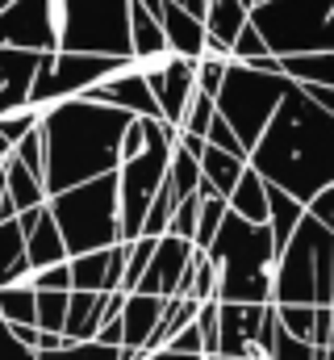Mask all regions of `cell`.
Masks as SVG:
<instances>
[{"label": "cell", "instance_id": "1", "mask_svg": "<svg viewBox=\"0 0 334 360\" xmlns=\"http://www.w3.org/2000/svg\"><path fill=\"white\" fill-rule=\"evenodd\" d=\"M250 168L272 188L314 205L326 188H334V117L297 89L250 151Z\"/></svg>", "mask_w": 334, "mask_h": 360}, {"label": "cell", "instance_id": "2", "mask_svg": "<svg viewBox=\"0 0 334 360\" xmlns=\"http://www.w3.org/2000/svg\"><path fill=\"white\" fill-rule=\"evenodd\" d=\"M138 117L113 105H96L88 96L63 101L46 109L42 139H46V188L51 201L80 184L121 172V143Z\"/></svg>", "mask_w": 334, "mask_h": 360}, {"label": "cell", "instance_id": "3", "mask_svg": "<svg viewBox=\"0 0 334 360\" xmlns=\"http://www.w3.org/2000/svg\"><path fill=\"white\" fill-rule=\"evenodd\" d=\"M209 260H213L218 281H222V302H230V306H272L276 264H280L272 226H250L247 218H239L230 210L222 235L209 248Z\"/></svg>", "mask_w": 334, "mask_h": 360}, {"label": "cell", "instance_id": "4", "mask_svg": "<svg viewBox=\"0 0 334 360\" xmlns=\"http://www.w3.org/2000/svg\"><path fill=\"white\" fill-rule=\"evenodd\" d=\"M51 214L67 239L72 260L126 243L121 239V180H117V172L80 184L72 193H59L51 201Z\"/></svg>", "mask_w": 334, "mask_h": 360}, {"label": "cell", "instance_id": "5", "mask_svg": "<svg viewBox=\"0 0 334 360\" xmlns=\"http://www.w3.org/2000/svg\"><path fill=\"white\" fill-rule=\"evenodd\" d=\"M250 25L276 59L334 51V0H263L250 8Z\"/></svg>", "mask_w": 334, "mask_h": 360}, {"label": "cell", "instance_id": "6", "mask_svg": "<svg viewBox=\"0 0 334 360\" xmlns=\"http://www.w3.org/2000/svg\"><path fill=\"white\" fill-rule=\"evenodd\" d=\"M63 51L134 59V0H59Z\"/></svg>", "mask_w": 334, "mask_h": 360}, {"label": "cell", "instance_id": "7", "mask_svg": "<svg viewBox=\"0 0 334 360\" xmlns=\"http://www.w3.org/2000/svg\"><path fill=\"white\" fill-rule=\"evenodd\" d=\"M301 89L297 80L288 76H272V72H259L247 63H234L230 76H226V89L218 96V113L234 126V134L243 139L247 155L259 147V139L267 134L272 117L280 113V105Z\"/></svg>", "mask_w": 334, "mask_h": 360}, {"label": "cell", "instance_id": "8", "mask_svg": "<svg viewBox=\"0 0 334 360\" xmlns=\"http://www.w3.org/2000/svg\"><path fill=\"white\" fill-rule=\"evenodd\" d=\"M334 231L318 218H305L293 243L280 252L276 264V293L272 306H318V281H322V243Z\"/></svg>", "mask_w": 334, "mask_h": 360}, {"label": "cell", "instance_id": "9", "mask_svg": "<svg viewBox=\"0 0 334 360\" xmlns=\"http://www.w3.org/2000/svg\"><path fill=\"white\" fill-rule=\"evenodd\" d=\"M171 151H175V143H151L147 155H138L134 164H121V172H117V180H121V239L126 243L142 239L147 214L171 176Z\"/></svg>", "mask_w": 334, "mask_h": 360}, {"label": "cell", "instance_id": "10", "mask_svg": "<svg viewBox=\"0 0 334 360\" xmlns=\"http://www.w3.org/2000/svg\"><path fill=\"white\" fill-rule=\"evenodd\" d=\"M0 46L59 55L63 51L59 0H13V4H0Z\"/></svg>", "mask_w": 334, "mask_h": 360}, {"label": "cell", "instance_id": "11", "mask_svg": "<svg viewBox=\"0 0 334 360\" xmlns=\"http://www.w3.org/2000/svg\"><path fill=\"white\" fill-rule=\"evenodd\" d=\"M196 243H188V239H175V235H163L159 239V252H155V260H151V269L142 276V285H138V293H147V297H188L192 293V269H196Z\"/></svg>", "mask_w": 334, "mask_h": 360}, {"label": "cell", "instance_id": "12", "mask_svg": "<svg viewBox=\"0 0 334 360\" xmlns=\"http://www.w3.org/2000/svg\"><path fill=\"white\" fill-rule=\"evenodd\" d=\"M88 101H96V105H113V109H126V113H134V117H163L155 92H151V84L142 80V72L134 68V59H126L105 84H96V89L88 92Z\"/></svg>", "mask_w": 334, "mask_h": 360}, {"label": "cell", "instance_id": "13", "mask_svg": "<svg viewBox=\"0 0 334 360\" xmlns=\"http://www.w3.org/2000/svg\"><path fill=\"white\" fill-rule=\"evenodd\" d=\"M51 55H38V51H17V46H0V63H4V92H0V113H17V109H29L34 89L42 80V68H46Z\"/></svg>", "mask_w": 334, "mask_h": 360}, {"label": "cell", "instance_id": "14", "mask_svg": "<svg viewBox=\"0 0 334 360\" xmlns=\"http://www.w3.org/2000/svg\"><path fill=\"white\" fill-rule=\"evenodd\" d=\"M267 314H272V306H230V302H222V356L250 360Z\"/></svg>", "mask_w": 334, "mask_h": 360}, {"label": "cell", "instance_id": "15", "mask_svg": "<svg viewBox=\"0 0 334 360\" xmlns=\"http://www.w3.org/2000/svg\"><path fill=\"white\" fill-rule=\"evenodd\" d=\"M163 34H167V46L180 51L184 59H201L205 46H209V25H205V17L188 13V8L175 4V0L163 4Z\"/></svg>", "mask_w": 334, "mask_h": 360}, {"label": "cell", "instance_id": "16", "mask_svg": "<svg viewBox=\"0 0 334 360\" xmlns=\"http://www.w3.org/2000/svg\"><path fill=\"white\" fill-rule=\"evenodd\" d=\"M0 188L13 197V205L25 214V210H46L51 205V188L46 180L34 176L17 155H0Z\"/></svg>", "mask_w": 334, "mask_h": 360}, {"label": "cell", "instance_id": "17", "mask_svg": "<svg viewBox=\"0 0 334 360\" xmlns=\"http://www.w3.org/2000/svg\"><path fill=\"white\" fill-rule=\"evenodd\" d=\"M163 314H167L163 297L130 293V297H126V310H121V323H126V348H142V352H147V344L155 340Z\"/></svg>", "mask_w": 334, "mask_h": 360}, {"label": "cell", "instance_id": "18", "mask_svg": "<svg viewBox=\"0 0 334 360\" xmlns=\"http://www.w3.org/2000/svg\"><path fill=\"white\" fill-rule=\"evenodd\" d=\"M230 210H234L239 218H247L250 226H267V222H272V184L259 176L255 168H247L243 184H239L234 197H230Z\"/></svg>", "mask_w": 334, "mask_h": 360}, {"label": "cell", "instance_id": "19", "mask_svg": "<svg viewBox=\"0 0 334 360\" xmlns=\"http://www.w3.org/2000/svg\"><path fill=\"white\" fill-rule=\"evenodd\" d=\"M67 260H72L67 239H63L55 214L46 210V218H42L38 231L29 235V264H34V272H42V269H55V264H67Z\"/></svg>", "mask_w": 334, "mask_h": 360}, {"label": "cell", "instance_id": "20", "mask_svg": "<svg viewBox=\"0 0 334 360\" xmlns=\"http://www.w3.org/2000/svg\"><path fill=\"white\" fill-rule=\"evenodd\" d=\"M205 25H209V38L213 42H226L234 51V42L243 38V30L250 25V8L243 0H209Z\"/></svg>", "mask_w": 334, "mask_h": 360}, {"label": "cell", "instance_id": "21", "mask_svg": "<svg viewBox=\"0 0 334 360\" xmlns=\"http://www.w3.org/2000/svg\"><path fill=\"white\" fill-rule=\"evenodd\" d=\"M309 218V205H301L297 197H288L284 188H272V239H276V252H284L293 243V235L301 231V222Z\"/></svg>", "mask_w": 334, "mask_h": 360}, {"label": "cell", "instance_id": "22", "mask_svg": "<svg viewBox=\"0 0 334 360\" xmlns=\"http://www.w3.org/2000/svg\"><path fill=\"white\" fill-rule=\"evenodd\" d=\"M0 314L4 327H38V289L25 285H4L0 289Z\"/></svg>", "mask_w": 334, "mask_h": 360}, {"label": "cell", "instance_id": "23", "mask_svg": "<svg viewBox=\"0 0 334 360\" xmlns=\"http://www.w3.org/2000/svg\"><path fill=\"white\" fill-rule=\"evenodd\" d=\"M109 276H113V248H109V252H92V256L72 260L76 293H113Z\"/></svg>", "mask_w": 334, "mask_h": 360}, {"label": "cell", "instance_id": "24", "mask_svg": "<svg viewBox=\"0 0 334 360\" xmlns=\"http://www.w3.org/2000/svg\"><path fill=\"white\" fill-rule=\"evenodd\" d=\"M280 63H284V76L297 80L301 89L305 84L334 89V51H326V55H297V59H280Z\"/></svg>", "mask_w": 334, "mask_h": 360}, {"label": "cell", "instance_id": "25", "mask_svg": "<svg viewBox=\"0 0 334 360\" xmlns=\"http://www.w3.org/2000/svg\"><path fill=\"white\" fill-rule=\"evenodd\" d=\"M46 122V109H17V113H0V155L17 151L29 134H38Z\"/></svg>", "mask_w": 334, "mask_h": 360}, {"label": "cell", "instance_id": "26", "mask_svg": "<svg viewBox=\"0 0 334 360\" xmlns=\"http://www.w3.org/2000/svg\"><path fill=\"white\" fill-rule=\"evenodd\" d=\"M201 184H205L201 160H196L188 147H180V143H175V151H171V188H175V197H180V201H188V197H196V193H201Z\"/></svg>", "mask_w": 334, "mask_h": 360}, {"label": "cell", "instance_id": "27", "mask_svg": "<svg viewBox=\"0 0 334 360\" xmlns=\"http://www.w3.org/2000/svg\"><path fill=\"white\" fill-rule=\"evenodd\" d=\"M67 319H72V293H38V331L67 340Z\"/></svg>", "mask_w": 334, "mask_h": 360}, {"label": "cell", "instance_id": "28", "mask_svg": "<svg viewBox=\"0 0 334 360\" xmlns=\"http://www.w3.org/2000/svg\"><path fill=\"white\" fill-rule=\"evenodd\" d=\"M167 46V34H163V21L134 0V55H155Z\"/></svg>", "mask_w": 334, "mask_h": 360}, {"label": "cell", "instance_id": "29", "mask_svg": "<svg viewBox=\"0 0 334 360\" xmlns=\"http://www.w3.org/2000/svg\"><path fill=\"white\" fill-rule=\"evenodd\" d=\"M226 218H230V201H226V197H205L201 226H196V248H201V252H209V248H213V239L222 235Z\"/></svg>", "mask_w": 334, "mask_h": 360}, {"label": "cell", "instance_id": "30", "mask_svg": "<svg viewBox=\"0 0 334 360\" xmlns=\"http://www.w3.org/2000/svg\"><path fill=\"white\" fill-rule=\"evenodd\" d=\"M213 117H218V101H213L209 92H196L192 105H188V113H184L180 134H192V139H205V143H209V126H213Z\"/></svg>", "mask_w": 334, "mask_h": 360}, {"label": "cell", "instance_id": "31", "mask_svg": "<svg viewBox=\"0 0 334 360\" xmlns=\"http://www.w3.org/2000/svg\"><path fill=\"white\" fill-rule=\"evenodd\" d=\"M155 252H159V239H138V243H130V269H126V289H121L126 297L138 293V285H142V276L151 269Z\"/></svg>", "mask_w": 334, "mask_h": 360}, {"label": "cell", "instance_id": "32", "mask_svg": "<svg viewBox=\"0 0 334 360\" xmlns=\"http://www.w3.org/2000/svg\"><path fill=\"white\" fill-rule=\"evenodd\" d=\"M201 210H205V197H201V193H196V197H188V201H180V205H175V218H171V231H167V235H175V239H188V243H196Z\"/></svg>", "mask_w": 334, "mask_h": 360}, {"label": "cell", "instance_id": "33", "mask_svg": "<svg viewBox=\"0 0 334 360\" xmlns=\"http://www.w3.org/2000/svg\"><path fill=\"white\" fill-rule=\"evenodd\" d=\"M276 310H280V323H284L288 335L314 344V331H318V306H276Z\"/></svg>", "mask_w": 334, "mask_h": 360}, {"label": "cell", "instance_id": "34", "mask_svg": "<svg viewBox=\"0 0 334 360\" xmlns=\"http://www.w3.org/2000/svg\"><path fill=\"white\" fill-rule=\"evenodd\" d=\"M196 327L205 335V352L222 356V302H205L201 314H196Z\"/></svg>", "mask_w": 334, "mask_h": 360}, {"label": "cell", "instance_id": "35", "mask_svg": "<svg viewBox=\"0 0 334 360\" xmlns=\"http://www.w3.org/2000/svg\"><path fill=\"white\" fill-rule=\"evenodd\" d=\"M263 59H272V51H267L263 34H259L255 25H247V30H243V38L234 42V63H247V68H255V63H263Z\"/></svg>", "mask_w": 334, "mask_h": 360}, {"label": "cell", "instance_id": "36", "mask_svg": "<svg viewBox=\"0 0 334 360\" xmlns=\"http://www.w3.org/2000/svg\"><path fill=\"white\" fill-rule=\"evenodd\" d=\"M4 155H17V160H21L34 176L46 180V139H42V130H38V134H29L17 151H4Z\"/></svg>", "mask_w": 334, "mask_h": 360}, {"label": "cell", "instance_id": "37", "mask_svg": "<svg viewBox=\"0 0 334 360\" xmlns=\"http://www.w3.org/2000/svg\"><path fill=\"white\" fill-rule=\"evenodd\" d=\"M42 360H121V348H105V344H67L63 352H42Z\"/></svg>", "mask_w": 334, "mask_h": 360}, {"label": "cell", "instance_id": "38", "mask_svg": "<svg viewBox=\"0 0 334 360\" xmlns=\"http://www.w3.org/2000/svg\"><path fill=\"white\" fill-rule=\"evenodd\" d=\"M272 360H318V348H314L309 340H297V335H288V331H284V323H280V335H276Z\"/></svg>", "mask_w": 334, "mask_h": 360}, {"label": "cell", "instance_id": "39", "mask_svg": "<svg viewBox=\"0 0 334 360\" xmlns=\"http://www.w3.org/2000/svg\"><path fill=\"white\" fill-rule=\"evenodd\" d=\"M209 147H218V151H230V155H243V160H250L247 147H243V139L234 134V126L218 113L213 117V126H209Z\"/></svg>", "mask_w": 334, "mask_h": 360}, {"label": "cell", "instance_id": "40", "mask_svg": "<svg viewBox=\"0 0 334 360\" xmlns=\"http://www.w3.org/2000/svg\"><path fill=\"white\" fill-rule=\"evenodd\" d=\"M167 352H175V356H209V352H205V335H201L196 323H192L188 331H180V335L167 344Z\"/></svg>", "mask_w": 334, "mask_h": 360}, {"label": "cell", "instance_id": "41", "mask_svg": "<svg viewBox=\"0 0 334 360\" xmlns=\"http://www.w3.org/2000/svg\"><path fill=\"white\" fill-rule=\"evenodd\" d=\"M309 218H318L322 226H330V231H334V188H326V193L309 205Z\"/></svg>", "mask_w": 334, "mask_h": 360}, {"label": "cell", "instance_id": "42", "mask_svg": "<svg viewBox=\"0 0 334 360\" xmlns=\"http://www.w3.org/2000/svg\"><path fill=\"white\" fill-rule=\"evenodd\" d=\"M4 335L17 340V344H25V348H34V352H42V331L38 327H4Z\"/></svg>", "mask_w": 334, "mask_h": 360}, {"label": "cell", "instance_id": "43", "mask_svg": "<svg viewBox=\"0 0 334 360\" xmlns=\"http://www.w3.org/2000/svg\"><path fill=\"white\" fill-rule=\"evenodd\" d=\"M301 92H305V96H309L314 105H322V109H326V113L334 117V89H318V84H305Z\"/></svg>", "mask_w": 334, "mask_h": 360}, {"label": "cell", "instance_id": "44", "mask_svg": "<svg viewBox=\"0 0 334 360\" xmlns=\"http://www.w3.org/2000/svg\"><path fill=\"white\" fill-rule=\"evenodd\" d=\"M4 360H42V352H34V348H25V344L8 340V344H4Z\"/></svg>", "mask_w": 334, "mask_h": 360}, {"label": "cell", "instance_id": "45", "mask_svg": "<svg viewBox=\"0 0 334 360\" xmlns=\"http://www.w3.org/2000/svg\"><path fill=\"white\" fill-rule=\"evenodd\" d=\"M175 4H184L188 13H196V17H205L209 13V0H175Z\"/></svg>", "mask_w": 334, "mask_h": 360}, {"label": "cell", "instance_id": "46", "mask_svg": "<svg viewBox=\"0 0 334 360\" xmlns=\"http://www.w3.org/2000/svg\"><path fill=\"white\" fill-rule=\"evenodd\" d=\"M138 4H147V8H151L159 21H163V4H167V0H138Z\"/></svg>", "mask_w": 334, "mask_h": 360}, {"label": "cell", "instance_id": "47", "mask_svg": "<svg viewBox=\"0 0 334 360\" xmlns=\"http://www.w3.org/2000/svg\"><path fill=\"white\" fill-rule=\"evenodd\" d=\"M243 4H247V8H259V4H263V0H243Z\"/></svg>", "mask_w": 334, "mask_h": 360}]
</instances>
